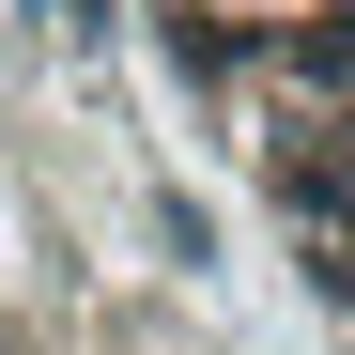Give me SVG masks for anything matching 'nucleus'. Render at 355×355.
<instances>
[{
	"label": "nucleus",
	"instance_id": "1",
	"mask_svg": "<svg viewBox=\"0 0 355 355\" xmlns=\"http://www.w3.org/2000/svg\"><path fill=\"white\" fill-rule=\"evenodd\" d=\"M324 278H340V293H355V216H340V248H324Z\"/></svg>",
	"mask_w": 355,
	"mask_h": 355
}]
</instances>
